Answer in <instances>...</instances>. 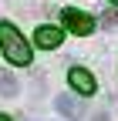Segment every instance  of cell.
Segmentation results:
<instances>
[{
    "label": "cell",
    "mask_w": 118,
    "mask_h": 121,
    "mask_svg": "<svg viewBox=\"0 0 118 121\" xmlns=\"http://www.w3.org/2000/svg\"><path fill=\"white\" fill-rule=\"evenodd\" d=\"M0 121H10V118H7V114H0Z\"/></svg>",
    "instance_id": "9c48e42d"
},
{
    "label": "cell",
    "mask_w": 118,
    "mask_h": 121,
    "mask_svg": "<svg viewBox=\"0 0 118 121\" xmlns=\"http://www.w3.org/2000/svg\"><path fill=\"white\" fill-rule=\"evenodd\" d=\"M54 108L61 111L68 121H81V118H84V104H81L74 94H61V98L54 101Z\"/></svg>",
    "instance_id": "277c9868"
},
{
    "label": "cell",
    "mask_w": 118,
    "mask_h": 121,
    "mask_svg": "<svg viewBox=\"0 0 118 121\" xmlns=\"http://www.w3.org/2000/svg\"><path fill=\"white\" fill-rule=\"evenodd\" d=\"M68 81H71V87L78 91V94H95V78H91V71H84V67H71L68 71Z\"/></svg>",
    "instance_id": "3957f363"
},
{
    "label": "cell",
    "mask_w": 118,
    "mask_h": 121,
    "mask_svg": "<svg viewBox=\"0 0 118 121\" xmlns=\"http://www.w3.org/2000/svg\"><path fill=\"white\" fill-rule=\"evenodd\" d=\"M61 40H64V30H61V27H37V34H34V44L44 47V51L61 47Z\"/></svg>",
    "instance_id": "5b68a950"
},
{
    "label": "cell",
    "mask_w": 118,
    "mask_h": 121,
    "mask_svg": "<svg viewBox=\"0 0 118 121\" xmlns=\"http://www.w3.org/2000/svg\"><path fill=\"white\" fill-rule=\"evenodd\" d=\"M115 10H105V13H101V27H115Z\"/></svg>",
    "instance_id": "52a82bcc"
},
{
    "label": "cell",
    "mask_w": 118,
    "mask_h": 121,
    "mask_svg": "<svg viewBox=\"0 0 118 121\" xmlns=\"http://www.w3.org/2000/svg\"><path fill=\"white\" fill-rule=\"evenodd\" d=\"M61 20H64V27L71 30V34H78V37H88V34L95 30V20H91V13H84V10H74V7H64Z\"/></svg>",
    "instance_id": "7a4b0ae2"
},
{
    "label": "cell",
    "mask_w": 118,
    "mask_h": 121,
    "mask_svg": "<svg viewBox=\"0 0 118 121\" xmlns=\"http://www.w3.org/2000/svg\"><path fill=\"white\" fill-rule=\"evenodd\" d=\"M95 121H108V114H95Z\"/></svg>",
    "instance_id": "ba28073f"
},
{
    "label": "cell",
    "mask_w": 118,
    "mask_h": 121,
    "mask_svg": "<svg viewBox=\"0 0 118 121\" xmlns=\"http://www.w3.org/2000/svg\"><path fill=\"white\" fill-rule=\"evenodd\" d=\"M111 4H118V0H111Z\"/></svg>",
    "instance_id": "30bf717a"
},
{
    "label": "cell",
    "mask_w": 118,
    "mask_h": 121,
    "mask_svg": "<svg viewBox=\"0 0 118 121\" xmlns=\"http://www.w3.org/2000/svg\"><path fill=\"white\" fill-rule=\"evenodd\" d=\"M20 91V84H17V78H14L10 71H0V94L4 98H14Z\"/></svg>",
    "instance_id": "8992f818"
},
{
    "label": "cell",
    "mask_w": 118,
    "mask_h": 121,
    "mask_svg": "<svg viewBox=\"0 0 118 121\" xmlns=\"http://www.w3.org/2000/svg\"><path fill=\"white\" fill-rule=\"evenodd\" d=\"M0 47H4V54H7V60L10 64H17V67H27L31 64V47H27V40L20 37V30L14 27V24H0Z\"/></svg>",
    "instance_id": "6da1fadb"
}]
</instances>
